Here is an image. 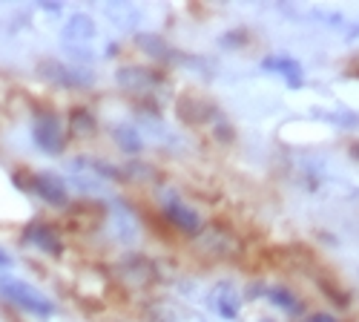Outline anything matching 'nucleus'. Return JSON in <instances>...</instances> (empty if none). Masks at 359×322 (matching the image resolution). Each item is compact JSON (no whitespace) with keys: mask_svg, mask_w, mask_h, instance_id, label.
<instances>
[{"mask_svg":"<svg viewBox=\"0 0 359 322\" xmlns=\"http://www.w3.org/2000/svg\"><path fill=\"white\" fill-rule=\"evenodd\" d=\"M112 138H115L118 147H121L124 153H130V156H138L144 150V135L133 124H115L112 127Z\"/></svg>","mask_w":359,"mask_h":322,"instance_id":"4468645a","label":"nucleus"},{"mask_svg":"<svg viewBox=\"0 0 359 322\" xmlns=\"http://www.w3.org/2000/svg\"><path fill=\"white\" fill-rule=\"evenodd\" d=\"M43 12H52V15H57V12H61V4H38Z\"/></svg>","mask_w":359,"mask_h":322,"instance_id":"4be33fe9","label":"nucleus"},{"mask_svg":"<svg viewBox=\"0 0 359 322\" xmlns=\"http://www.w3.org/2000/svg\"><path fill=\"white\" fill-rule=\"evenodd\" d=\"M23 242L38 248L46 256H55V259L64 256V239H61V233H57V227H52L49 222H41V219L29 222L23 227Z\"/></svg>","mask_w":359,"mask_h":322,"instance_id":"0eeeda50","label":"nucleus"},{"mask_svg":"<svg viewBox=\"0 0 359 322\" xmlns=\"http://www.w3.org/2000/svg\"><path fill=\"white\" fill-rule=\"evenodd\" d=\"M308 322H339L337 316H331V314H311L308 316Z\"/></svg>","mask_w":359,"mask_h":322,"instance_id":"aec40b11","label":"nucleus"},{"mask_svg":"<svg viewBox=\"0 0 359 322\" xmlns=\"http://www.w3.org/2000/svg\"><path fill=\"white\" fill-rule=\"evenodd\" d=\"M29 193H35L52 208H67L69 204V187L55 173H29Z\"/></svg>","mask_w":359,"mask_h":322,"instance_id":"39448f33","label":"nucleus"},{"mask_svg":"<svg viewBox=\"0 0 359 322\" xmlns=\"http://www.w3.org/2000/svg\"><path fill=\"white\" fill-rule=\"evenodd\" d=\"M12 256H9V250L6 248H0V268H12Z\"/></svg>","mask_w":359,"mask_h":322,"instance_id":"412c9836","label":"nucleus"},{"mask_svg":"<svg viewBox=\"0 0 359 322\" xmlns=\"http://www.w3.org/2000/svg\"><path fill=\"white\" fill-rule=\"evenodd\" d=\"M262 69L279 75L287 86H293V90H299V86H305V69L302 64L296 61V58H287V55H271L262 61Z\"/></svg>","mask_w":359,"mask_h":322,"instance_id":"1a4fd4ad","label":"nucleus"},{"mask_svg":"<svg viewBox=\"0 0 359 322\" xmlns=\"http://www.w3.org/2000/svg\"><path fill=\"white\" fill-rule=\"evenodd\" d=\"M124 276H127V279H135V282H153V279H156V271H153V265H149L147 259L130 256V259L124 262Z\"/></svg>","mask_w":359,"mask_h":322,"instance_id":"dca6fc26","label":"nucleus"},{"mask_svg":"<svg viewBox=\"0 0 359 322\" xmlns=\"http://www.w3.org/2000/svg\"><path fill=\"white\" fill-rule=\"evenodd\" d=\"M313 115H322V121L334 124V127H342V130H351V127H359V115L356 112H325V109H313Z\"/></svg>","mask_w":359,"mask_h":322,"instance_id":"6ab92c4d","label":"nucleus"},{"mask_svg":"<svg viewBox=\"0 0 359 322\" xmlns=\"http://www.w3.org/2000/svg\"><path fill=\"white\" fill-rule=\"evenodd\" d=\"M264 297L271 300L279 311H285V314H293V316H296V314H302V311H305V305L299 302V297L293 294L290 288H285V285H271V288L264 290Z\"/></svg>","mask_w":359,"mask_h":322,"instance_id":"ddd939ff","label":"nucleus"},{"mask_svg":"<svg viewBox=\"0 0 359 322\" xmlns=\"http://www.w3.org/2000/svg\"><path fill=\"white\" fill-rule=\"evenodd\" d=\"M175 112H178V119H182V121L201 124V121H210V119H213L216 107L207 104V101H201V98H196V95H184V98H178Z\"/></svg>","mask_w":359,"mask_h":322,"instance_id":"9b49d317","label":"nucleus"},{"mask_svg":"<svg viewBox=\"0 0 359 322\" xmlns=\"http://www.w3.org/2000/svg\"><path fill=\"white\" fill-rule=\"evenodd\" d=\"M351 156H353V159H359V141H353V144H351Z\"/></svg>","mask_w":359,"mask_h":322,"instance_id":"5701e85b","label":"nucleus"},{"mask_svg":"<svg viewBox=\"0 0 359 322\" xmlns=\"http://www.w3.org/2000/svg\"><path fill=\"white\" fill-rule=\"evenodd\" d=\"M98 35L95 29V20L83 15V12H75L69 15L67 26L61 29V38H64V46H89V41H93Z\"/></svg>","mask_w":359,"mask_h":322,"instance_id":"9d476101","label":"nucleus"},{"mask_svg":"<svg viewBox=\"0 0 359 322\" xmlns=\"http://www.w3.org/2000/svg\"><path fill=\"white\" fill-rule=\"evenodd\" d=\"M104 15H107L118 29H133V26H138V20H141V12H138L133 4H107V6H104Z\"/></svg>","mask_w":359,"mask_h":322,"instance_id":"2eb2a0df","label":"nucleus"},{"mask_svg":"<svg viewBox=\"0 0 359 322\" xmlns=\"http://www.w3.org/2000/svg\"><path fill=\"white\" fill-rule=\"evenodd\" d=\"M112 227H115V233H118V239L121 242H133L135 230H138L133 216H130V210H112Z\"/></svg>","mask_w":359,"mask_h":322,"instance_id":"a211bd4d","label":"nucleus"},{"mask_svg":"<svg viewBox=\"0 0 359 322\" xmlns=\"http://www.w3.org/2000/svg\"><path fill=\"white\" fill-rule=\"evenodd\" d=\"M207 305L222 319H238V314H242V297H238V290L230 282H219L216 288H210Z\"/></svg>","mask_w":359,"mask_h":322,"instance_id":"6e6552de","label":"nucleus"},{"mask_svg":"<svg viewBox=\"0 0 359 322\" xmlns=\"http://www.w3.org/2000/svg\"><path fill=\"white\" fill-rule=\"evenodd\" d=\"M161 213H164V219L172 227L187 233V236H198V233H201V216L190 208V204H184L182 199H178L172 190L161 193Z\"/></svg>","mask_w":359,"mask_h":322,"instance_id":"20e7f679","label":"nucleus"},{"mask_svg":"<svg viewBox=\"0 0 359 322\" xmlns=\"http://www.w3.org/2000/svg\"><path fill=\"white\" fill-rule=\"evenodd\" d=\"M135 43H138L149 58H156V61H164V64L178 61V58H182L161 35H153V32H138V35H135Z\"/></svg>","mask_w":359,"mask_h":322,"instance_id":"f8f14e48","label":"nucleus"},{"mask_svg":"<svg viewBox=\"0 0 359 322\" xmlns=\"http://www.w3.org/2000/svg\"><path fill=\"white\" fill-rule=\"evenodd\" d=\"M351 75H359V64H356V67H351Z\"/></svg>","mask_w":359,"mask_h":322,"instance_id":"b1692460","label":"nucleus"},{"mask_svg":"<svg viewBox=\"0 0 359 322\" xmlns=\"http://www.w3.org/2000/svg\"><path fill=\"white\" fill-rule=\"evenodd\" d=\"M259 322H273V319H259Z\"/></svg>","mask_w":359,"mask_h":322,"instance_id":"393cba45","label":"nucleus"},{"mask_svg":"<svg viewBox=\"0 0 359 322\" xmlns=\"http://www.w3.org/2000/svg\"><path fill=\"white\" fill-rule=\"evenodd\" d=\"M38 72L41 78L64 86V90H89L95 83V72H89L86 67L81 64H64V61H41L38 64Z\"/></svg>","mask_w":359,"mask_h":322,"instance_id":"7ed1b4c3","label":"nucleus"},{"mask_svg":"<svg viewBox=\"0 0 359 322\" xmlns=\"http://www.w3.org/2000/svg\"><path fill=\"white\" fill-rule=\"evenodd\" d=\"M32 141L46 156H61L67 150V130L55 112H38L32 119Z\"/></svg>","mask_w":359,"mask_h":322,"instance_id":"f03ea898","label":"nucleus"},{"mask_svg":"<svg viewBox=\"0 0 359 322\" xmlns=\"http://www.w3.org/2000/svg\"><path fill=\"white\" fill-rule=\"evenodd\" d=\"M0 294H4L12 305H18L20 311L32 314V316H41V319L55 316V302L43 294V290H38L35 285H29L23 279L0 276Z\"/></svg>","mask_w":359,"mask_h":322,"instance_id":"f257e3e1","label":"nucleus"},{"mask_svg":"<svg viewBox=\"0 0 359 322\" xmlns=\"http://www.w3.org/2000/svg\"><path fill=\"white\" fill-rule=\"evenodd\" d=\"M69 130L78 133V135H89V133H95V115L83 109V107H75L69 112Z\"/></svg>","mask_w":359,"mask_h":322,"instance_id":"f3484780","label":"nucleus"},{"mask_svg":"<svg viewBox=\"0 0 359 322\" xmlns=\"http://www.w3.org/2000/svg\"><path fill=\"white\" fill-rule=\"evenodd\" d=\"M118 86H124L133 95H153L164 83V75L158 69H144V67H121L115 72Z\"/></svg>","mask_w":359,"mask_h":322,"instance_id":"423d86ee","label":"nucleus"}]
</instances>
